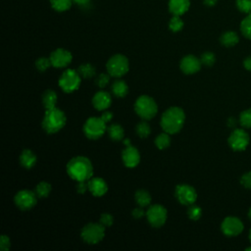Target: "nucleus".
<instances>
[{"label":"nucleus","mask_w":251,"mask_h":251,"mask_svg":"<svg viewBox=\"0 0 251 251\" xmlns=\"http://www.w3.org/2000/svg\"><path fill=\"white\" fill-rule=\"evenodd\" d=\"M67 173L77 182L87 181L92 178L93 167L88 157L77 156L68 162Z\"/></svg>","instance_id":"f257e3e1"},{"label":"nucleus","mask_w":251,"mask_h":251,"mask_svg":"<svg viewBox=\"0 0 251 251\" xmlns=\"http://www.w3.org/2000/svg\"><path fill=\"white\" fill-rule=\"evenodd\" d=\"M184 121H185V114L183 110L179 107L174 106V107H170L163 113L161 117L160 125L164 132L170 135H174L181 130V128L183 127Z\"/></svg>","instance_id":"f03ea898"},{"label":"nucleus","mask_w":251,"mask_h":251,"mask_svg":"<svg viewBox=\"0 0 251 251\" xmlns=\"http://www.w3.org/2000/svg\"><path fill=\"white\" fill-rule=\"evenodd\" d=\"M67 118L65 113L57 107L46 109L43 119L42 128L47 134H56L65 127Z\"/></svg>","instance_id":"7ed1b4c3"},{"label":"nucleus","mask_w":251,"mask_h":251,"mask_svg":"<svg viewBox=\"0 0 251 251\" xmlns=\"http://www.w3.org/2000/svg\"><path fill=\"white\" fill-rule=\"evenodd\" d=\"M135 111L142 119L147 121L153 119L156 116L158 112V106L152 97L148 95H142L135 103Z\"/></svg>","instance_id":"20e7f679"},{"label":"nucleus","mask_w":251,"mask_h":251,"mask_svg":"<svg viewBox=\"0 0 251 251\" xmlns=\"http://www.w3.org/2000/svg\"><path fill=\"white\" fill-rule=\"evenodd\" d=\"M108 74L115 78L123 77L127 74L130 69L128 58L123 54H116L112 56L106 64Z\"/></svg>","instance_id":"39448f33"},{"label":"nucleus","mask_w":251,"mask_h":251,"mask_svg":"<svg viewBox=\"0 0 251 251\" xmlns=\"http://www.w3.org/2000/svg\"><path fill=\"white\" fill-rule=\"evenodd\" d=\"M107 123H105L101 117H90L84 125V133L90 140L100 139L105 132H107Z\"/></svg>","instance_id":"423d86ee"},{"label":"nucleus","mask_w":251,"mask_h":251,"mask_svg":"<svg viewBox=\"0 0 251 251\" xmlns=\"http://www.w3.org/2000/svg\"><path fill=\"white\" fill-rule=\"evenodd\" d=\"M81 78L82 77L78 71L73 69H68L62 73V75L59 78L58 84L63 91H65L67 93L74 92L81 86V82H82Z\"/></svg>","instance_id":"0eeeda50"},{"label":"nucleus","mask_w":251,"mask_h":251,"mask_svg":"<svg viewBox=\"0 0 251 251\" xmlns=\"http://www.w3.org/2000/svg\"><path fill=\"white\" fill-rule=\"evenodd\" d=\"M105 235V227L100 223H90L86 225L81 232V236L86 243L97 244Z\"/></svg>","instance_id":"6e6552de"},{"label":"nucleus","mask_w":251,"mask_h":251,"mask_svg":"<svg viewBox=\"0 0 251 251\" xmlns=\"http://www.w3.org/2000/svg\"><path fill=\"white\" fill-rule=\"evenodd\" d=\"M148 223L153 228H161L167 221L168 213L167 209L160 205V204H154L149 206L148 210L145 214Z\"/></svg>","instance_id":"1a4fd4ad"},{"label":"nucleus","mask_w":251,"mask_h":251,"mask_svg":"<svg viewBox=\"0 0 251 251\" xmlns=\"http://www.w3.org/2000/svg\"><path fill=\"white\" fill-rule=\"evenodd\" d=\"M176 197L178 201L182 205H193L197 199V191L192 185L188 184H179L175 191Z\"/></svg>","instance_id":"9d476101"},{"label":"nucleus","mask_w":251,"mask_h":251,"mask_svg":"<svg viewBox=\"0 0 251 251\" xmlns=\"http://www.w3.org/2000/svg\"><path fill=\"white\" fill-rule=\"evenodd\" d=\"M37 196L35 192L24 190L20 191L14 197V202L18 208L27 211L36 206L37 202Z\"/></svg>","instance_id":"9b49d317"},{"label":"nucleus","mask_w":251,"mask_h":251,"mask_svg":"<svg viewBox=\"0 0 251 251\" xmlns=\"http://www.w3.org/2000/svg\"><path fill=\"white\" fill-rule=\"evenodd\" d=\"M50 61L53 67L55 68H65L67 67L73 60V55L70 51L63 49V48H58L54 50L50 54Z\"/></svg>","instance_id":"f8f14e48"},{"label":"nucleus","mask_w":251,"mask_h":251,"mask_svg":"<svg viewBox=\"0 0 251 251\" xmlns=\"http://www.w3.org/2000/svg\"><path fill=\"white\" fill-rule=\"evenodd\" d=\"M248 143L249 136L245 131L241 129L234 130L229 138V144L235 151L244 150L247 147Z\"/></svg>","instance_id":"ddd939ff"},{"label":"nucleus","mask_w":251,"mask_h":251,"mask_svg":"<svg viewBox=\"0 0 251 251\" xmlns=\"http://www.w3.org/2000/svg\"><path fill=\"white\" fill-rule=\"evenodd\" d=\"M201 60L194 55H186L180 61V70L186 75H193L197 73L201 68Z\"/></svg>","instance_id":"4468645a"},{"label":"nucleus","mask_w":251,"mask_h":251,"mask_svg":"<svg viewBox=\"0 0 251 251\" xmlns=\"http://www.w3.org/2000/svg\"><path fill=\"white\" fill-rule=\"evenodd\" d=\"M221 229L226 235L235 236L243 231V224L236 217H228L223 221Z\"/></svg>","instance_id":"2eb2a0df"},{"label":"nucleus","mask_w":251,"mask_h":251,"mask_svg":"<svg viewBox=\"0 0 251 251\" xmlns=\"http://www.w3.org/2000/svg\"><path fill=\"white\" fill-rule=\"evenodd\" d=\"M122 159L126 167L135 168L141 162V154L136 147L129 145V146H126V148L123 150Z\"/></svg>","instance_id":"dca6fc26"},{"label":"nucleus","mask_w":251,"mask_h":251,"mask_svg":"<svg viewBox=\"0 0 251 251\" xmlns=\"http://www.w3.org/2000/svg\"><path fill=\"white\" fill-rule=\"evenodd\" d=\"M89 191L93 197H100L106 195L108 192V185L106 181L101 178H91L88 180Z\"/></svg>","instance_id":"f3484780"},{"label":"nucleus","mask_w":251,"mask_h":251,"mask_svg":"<svg viewBox=\"0 0 251 251\" xmlns=\"http://www.w3.org/2000/svg\"><path fill=\"white\" fill-rule=\"evenodd\" d=\"M112 98L111 95L104 90L96 92L92 98V105L98 111H104L111 106Z\"/></svg>","instance_id":"a211bd4d"},{"label":"nucleus","mask_w":251,"mask_h":251,"mask_svg":"<svg viewBox=\"0 0 251 251\" xmlns=\"http://www.w3.org/2000/svg\"><path fill=\"white\" fill-rule=\"evenodd\" d=\"M191 6V0H170L169 10L175 16L183 15Z\"/></svg>","instance_id":"6ab92c4d"},{"label":"nucleus","mask_w":251,"mask_h":251,"mask_svg":"<svg viewBox=\"0 0 251 251\" xmlns=\"http://www.w3.org/2000/svg\"><path fill=\"white\" fill-rule=\"evenodd\" d=\"M36 155L30 149H24L20 155V163L26 169H32L36 164Z\"/></svg>","instance_id":"aec40b11"},{"label":"nucleus","mask_w":251,"mask_h":251,"mask_svg":"<svg viewBox=\"0 0 251 251\" xmlns=\"http://www.w3.org/2000/svg\"><path fill=\"white\" fill-rule=\"evenodd\" d=\"M112 92L117 97H125L129 92V87L126 82L122 80H117L112 85Z\"/></svg>","instance_id":"412c9836"},{"label":"nucleus","mask_w":251,"mask_h":251,"mask_svg":"<svg viewBox=\"0 0 251 251\" xmlns=\"http://www.w3.org/2000/svg\"><path fill=\"white\" fill-rule=\"evenodd\" d=\"M57 99H58V97H57L56 92L54 90H48L42 95V104L45 109H51V108L56 107Z\"/></svg>","instance_id":"4be33fe9"},{"label":"nucleus","mask_w":251,"mask_h":251,"mask_svg":"<svg viewBox=\"0 0 251 251\" xmlns=\"http://www.w3.org/2000/svg\"><path fill=\"white\" fill-rule=\"evenodd\" d=\"M107 132L110 139L113 140L114 142H120L124 139V134H125L124 129L122 128V126L118 124L111 125L110 127L107 128Z\"/></svg>","instance_id":"5701e85b"},{"label":"nucleus","mask_w":251,"mask_h":251,"mask_svg":"<svg viewBox=\"0 0 251 251\" xmlns=\"http://www.w3.org/2000/svg\"><path fill=\"white\" fill-rule=\"evenodd\" d=\"M137 203L141 207H146L151 203V196L144 190H139L135 196Z\"/></svg>","instance_id":"b1692460"},{"label":"nucleus","mask_w":251,"mask_h":251,"mask_svg":"<svg viewBox=\"0 0 251 251\" xmlns=\"http://www.w3.org/2000/svg\"><path fill=\"white\" fill-rule=\"evenodd\" d=\"M221 43L227 47L235 45L238 42V36L234 32H226L221 36Z\"/></svg>","instance_id":"393cba45"},{"label":"nucleus","mask_w":251,"mask_h":251,"mask_svg":"<svg viewBox=\"0 0 251 251\" xmlns=\"http://www.w3.org/2000/svg\"><path fill=\"white\" fill-rule=\"evenodd\" d=\"M73 0H50L52 8L58 12H64L71 8Z\"/></svg>","instance_id":"a878e982"},{"label":"nucleus","mask_w":251,"mask_h":251,"mask_svg":"<svg viewBox=\"0 0 251 251\" xmlns=\"http://www.w3.org/2000/svg\"><path fill=\"white\" fill-rule=\"evenodd\" d=\"M51 192V185L46 181H41L36 186V195L38 198H45Z\"/></svg>","instance_id":"bb28decb"},{"label":"nucleus","mask_w":251,"mask_h":251,"mask_svg":"<svg viewBox=\"0 0 251 251\" xmlns=\"http://www.w3.org/2000/svg\"><path fill=\"white\" fill-rule=\"evenodd\" d=\"M78 72L82 78L91 79L95 75V68L90 63H85V64H82L79 67Z\"/></svg>","instance_id":"cd10ccee"},{"label":"nucleus","mask_w":251,"mask_h":251,"mask_svg":"<svg viewBox=\"0 0 251 251\" xmlns=\"http://www.w3.org/2000/svg\"><path fill=\"white\" fill-rule=\"evenodd\" d=\"M170 134L164 132L162 134H160L156 139H155V145L163 150V149H166L167 147L170 146L171 144V139H170Z\"/></svg>","instance_id":"c85d7f7f"},{"label":"nucleus","mask_w":251,"mask_h":251,"mask_svg":"<svg viewBox=\"0 0 251 251\" xmlns=\"http://www.w3.org/2000/svg\"><path fill=\"white\" fill-rule=\"evenodd\" d=\"M240 30L245 37L251 39V13L241 22Z\"/></svg>","instance_id":"c756f323"},{"label":"nucleus","mask_w":251,"mask_h":251,"mask_svg":"<svg viewBox=\"0 0 251 251\" xmlns=\"http://www.w3.org/2000/svg\"><path fill=\"white\" fill-rule=\"evenodd\" d=\"M136 131H137L138 136H139L140 138H143V139L147 138V137L150 135V133H151V129H150L149 125H148L146 122H141V123H139L138 126H137Z\"/></svg>","instance_id":"7c9ffc66"},{"label":"nucleus","mask_w":251,"mask_h":251,"mask_svg":"<svg viewBox=\"0 0 251 251\" xmlns=\"http://www.w3.org/2000/svg\"><path fill=\"white\" fill-rule=\"evenodd\" d=\"M169 28L174 33H178V32L181 31L183 28V22L180 19V16L174 15V17L169 22Z\"/></svg>","instance_id":"2f4dec72"},{"label":"nucleus","mask_w":251,"mask_h":251,"mask_svg":"<svg viewBox=\"0 0 251 251\" xmlns=\"http://www.w3.org/2000/svg\"><path fill=\"white\" fill-rule=\"evenodd\" d=\"M187 215H188V217H190L191 220L197 221L202 216V210L200 207L193 204V205H190V208H188V210H187Z\"/></svg>","instance_id":"473e14b6"},{"label":"nucleus","mask_w":251,"mask_h":251,"mask_svg":"<svg viewBox=\"0 0 251 251\" xmlns=\"http://www.w3.org/2000/svg\"><path fill=\"white\" fill-rule=\"evenodd\" d=\"M51 66H52V64H51L50 58L41 57V58L37 59L36 62V67L39 72H45Z\"/></svg>","instance_id":"72a5a7b5"},{"label":"nucleus","mask_w":251,"mask_h":251,"mask_svg":"<svg viewBox=\"0 0 251 251\" xmlns=\"http://www.w3.org/2000/svg\"><path fill=\"white\" fill-rule=\"evenodd\" d=\"M239 122L244 128H251V109L244 110L240 114Z\"/></svg>","instance_id":"f704fd0d"},{"label":"nucleus","mask_w":251,"mask_h":251,"mask_svg":"<svg viewBox=\"0 0 251 251\" xmlns=\"http://www.w3.org/2000/svg\"><path fill=\"white\" fill-rule=\"evenodd\" d=\"M236 6L242 13H251V0H236Z\"/></svg>","instance_id":"c9c22d12"},{"label":"nucleus","mask_w":251,"mask_h":251,"mask_svg":"<svg viewBox=\"0 0 251 251\" xmlns=\"http://www.w3.org/2000/svg\"><path fill=\"white\" fill-rule=\"evenodd\" d=\"M200 60H201V63H202L203 65H205V66H212L214 63H215L216 58H215L214 53H212V52H205V53H203L201 55Z\"/></svg>","instance_id":"e433bc0d"},{"label":"nucleus","mask_w":251,"mask_h":251,"mask_svg":"<svg viewBox=\"0 0 251 251\" xmlns=\"http://www.w3.org/2000/svg\"><path fill=\"white\" fill-rule=\"evenodd\" d=\"M99 223L101 225H103L105 228L106 227H111L114 223V218L112 215L108 214V213H104L100 216V220H99Z\"/></svg>","instance_id":"4c0bfd02"},{"label":"nucleus","mask_w":251,"mask_h":251,"mask_svg":"<svg viewBox=\"0 0 251 251\" xmlns=\"http://www.w3.org/2000/svg\"><path fill=\"white\" fill-rule=\"evenodd\" d=\"M109 80H110L109 75L100 74V75L97 77L95 83H96V85H97L100 89H104V88L109 84Z\"/></svg>","instance_id":"58836bf2"},{"label":"nucleus","mask_w":251,"mask_h":251,"mask_svg":"<svg viewBox=\"0 0 251 251\" xmlns=\"http://www.w3.org/2000/svg\"><path fill=\"white\" fill-rule=\"evenodd\" d=\"M10 246H11L10 238L7 235L3 234L1 238H0V248H1L2 251H8L10 249Z\"/></svg>","instance_id":"ea45409f"},{"label":"nucleus","mask_w":251,"mask_h":251,"mask_svg":"<svg viewBox=\"0 0 251 251\" xmlns=\"http://www.w3.org/2000/svg\"><path fill=\"white\" fill-rule=\"evenodd\" d=\"M240 182H241V184H242L244 187L249 188V190H251V172L245 173V174L241 177Z\"/></svg>","instance_id":"a19ab883"},{"label":"nucleus","mask_w":251,"mask_h":251,"mask_svg":"<svg viewBox=\"0 0 251 251\" xmlns=\"http://www.w3.org/2000/svg\"><path fill=\"white\" fill-rule=\"evenodd\" d=\"M89 190V185H88V180L87 181H79L78 185H77V191L79 194L84 195L87 191Z\"/></svg>","instance_id":"79ce46f5"},{"label":"nucleus","mask_w":251,"mask_h":251,"mask_svg":"<svg viewBox=\"0 0 251 251\" xmlns=\"http://www.w3.org/2000/svg\"><path fill=\"white\" fill-rule=\"evenodd\" d=\"M143 208V207H139V208H136V209L133 210V213H132V214H133V216H134L136 219H140V218L143 217V216L146 214V212H144Z\"/></svg>","instance_id":"37998d69"},{"label":"nucleus","mask_w":251,"mask_h":251,"mask_svg":"<svg viewBox=\"0 0 251 251\" xmlns=\"http://www.w3.org/2000/svg\"><path fill=\"white\" fill-rule=\"evenodd\" d=\"M112 118H113V114H112L111 112H109V111H105V112H103L102 115H101V119H102L105 123L110 122V121L112 120Z\"/></svg>","instance_id":"c03bdc74"},{"label":"nucleus","mask_w":251,"mask_h":251,"mask_svg":"<svg viewBox=\"0 0 251 251\" xmlns=\"http://www.w3.org/2000/svg\"><path fill=\"white\" fill-rule=\"evenodd\" d=\"M243 64H244L245 69L251 72V57L246 58V59L244 60V63H243Z\"/></svg>","instance_id":"a18cd8bd"},{"label":"nucleus","mask_w":251,"mask_h":251,"mask_svg":"<svg viewBox=\"0 0 251 251\" xmlns=\"http://www.w3.org/2000/svg\"><path fill=\"white\" fill-rule=\"evenodd\" d=\"M73 1L79 5H87L90 3V0H73Z\"/></svg>","instance_id":"49530a36"},{"label":"nucleus","mask_w":251,"mask_h":251,"mask_svg":"<svg viewBox=\"0 0 251 251\" xmlns=\"http://www.w3.org/2000/svg\"><path fill=\"white\" fill-rule=\"evenodd\" d=\"M218 0H204V3L207 6H214L217 3Z\"/></svg>","instance_id":"de8ad7c7"},{"label":"nucleus","mask_w":251,"mask_h":251,"mask_svg":"<svg viewBox=\"0 0 251 251\" xmlns=\"http://www.w3.org/2000/svg\"><path fill=\"white\" fill-rule=\"evenodd\" d=\"M234 125H235V121H234V119H233V118H231V119H230L229 126H230V127H233Z\"/></svg>","instance_id":"09e8293b"},{"label":"nucleus","mask_w":251,"mask_h":251,"mask_svg":"<svg viewBox=\"0 0 251 251\" xmlns=\"http://www.w3.org/2000/svg\"><path fill=\"white\" fill-rule=\"evenodd\" d=\"M124 144H125L126 146H129V145H131V142H130V140H129V139H126V140H124Z\"/></svg>","instance_id":"8fccbe9b"},{"label":"nucleus","mask_w":251,"mask_h":251,"mask_svg":"<svg viewBox=\"0 0 251 251\" xmlns=\"http://www.w3.org/2000/svg\"><path fill=\"white\" fill-rule=\"evenodd\" d=\"M248 217H249V219L251 220V208H250V210H249V212H248Z\"/></svg>","instance_id":"3c124183"},{"label":"nucleus","mask_w":251,"mask_h":251,"mask_svg":"<svg viewBox=\"0 0 251 251\" xmlns=\"http://www.w3.org/2000/svg\"><path fill=\"white\" fill-rule=\"evenodd\" d=\"M249 239H250V241H251V230H250V233H249Z\"/></svg>","instance_id":"603ef678"}]
</instances>
